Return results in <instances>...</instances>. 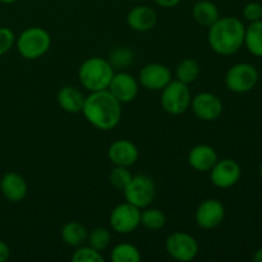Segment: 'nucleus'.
Instances as JSON below:
<instances>
[{
    "mask_svg": "<svg viewBox=\"0 0 262 262\" xmlns=\"http://www.w3.org/2000/svg\"><path fill=\"white\" fill-rule=\"evenodd\" d=\"M245 45L252 55L262 58V19L251 22L246 27Z\"/></svg>",
    "mask_w": 262,
    "mask_h": 262,
    "instance_id": "22",
    "label": "nucleus"
},
{
    "mask_svg": "<svg viewBox=\"0 0 262 262\" xmlns=\"http://www.w3.org/2000/svg\"><path fill=\"white\" fill-rule=\"evenodd\" d=\"M261 4H262V3H261Z\"/></svg>",
    "mask_w": 262,
    "mask_h": 262,
    "instance_id": "37",
    "label": "nucleus"
},
{
    "mask_svg": "<svg viewBox=\"0 0 262 262\" xmlns=\"http://www.w3.org/2000/svg\"><path fill=\"white\" fill-rule=\"evenodd\" d=\"M132 173L129 171V169L127 166H119L115 165V168L110 171V183L115 187L117 189L120 191H124L125 187L128 186V183L132 179Z\"/></svg>",
    "mask_w": 262,
    "mask_h": 262,
    "instance_id": "28",
    "label": "nucleus"
},
{
    "mask_svg": "<svg viewBox=\"0 0 262 262\" xmlns=\"http://www.w3.org/2000/svg\"><path fill=\"white\" fill-rule=\"evenodd\" d=\"M191 106L199 119L205 122H214L223 114V102L216 95L211 92H201L192 99Z\"/></svg>",
    "mask_w": 262,
    "mask_h": 262,
    "instance_id": "11",
    "label": "nucleus"
},
{
    "mask_svg": "<svg viewBox=\"0 0 262 262\" xmlns=\"http://www.w3.org/2000/svg\"><path fill=\"white\" fill-rule=\"evenodd\" d=\"M89 243L92 248L97 251H104L105 248L109 247L110 239H112V235H110V232L104 227H97L90 233L89 235Z\"/></svg>",
    "mask_w": 262,
    "mask_h": 262,
    "instance_id": "27",
    "label": "nucleus"
},
{
    "mask_svg": "<svg viewBox=\"0 0 262 262\" xmlns=\"http://www.w3.org/2000/svg\"><path fill=\"white\" fill-rule=\"evenodd\" d=\"M72 261L73 262H104V257H102L101 252L91 246H79L76 251H74L73 256H72Z\"/></svg>",
    "mask_w": 262,
    "mask_h": 262,
    "instance_id": "29",
    "label": "nucleus"
},
{
    "mask_svg": "<svg viewBox=\"0 0 262 262\" xmlns=\"http://www.w3.org/2000/svg\"><path fill=\"white\" fill-rule=\"evenodd\" d=\"M82 113L95 128L110 130L117 127L122 119V102L118 101L109 90L91 92L84 99Z\"/></svg>",
    "mask_w": 262,
    "mask_h": 262,
    "instance_id": "1",
    "label": "nucleus"
},
{
    "mask_svg": "<svg viewBox=\"0 0 262 262\" xmlns=\"http://www.w3.org/2000/svg\"><path fill=\"white\" fill-rule=\"evenodd\" d=\"M166 252L174 260L188 262L196 258L199 253V243L191 234L184 232H174L165 243Z\"/></svg>",
    "mask_w": 262,
    "mask_h": 262,
    "instance_id": "9",
    "label": "nucleus"
},
{
    "mask_svg": "<svg viewBox=\"0 0 262 262\" xmlns=\"http://www.w3.org/2000/svg\"><path fill=\"white\" fill-rule=\"evenodd\" d=\"M135 60V53L127 46H117L110 51L107 61L114 69H125Z\"/></svg>",
    "mask_w": 262,
    "mask_h": 262,
    "instance_id": "24",
    "label": "nucleus"
},
{
    "mask_svg": "<svg viewBox=\"0 0 262 262\" xmlns=\"http://www.w3.org/2000/svg\"><path fill=\"white\" fill-rule=\"evenodd\" d=\"M243 17L248 22H256L262 19V4L257 2H251L243 8Z\"/></svg>",
    "mask_w": 262,
    "mask_h": 262,
    "instance_id": "31",
    "label": "nucleus"
},
{
    "mask_svg": "<svg viewBox=\"0 0 262 262\" xmlns=\"http://www.w3.org/2000/svg\"><path fill=\"white\" fill-rule=\"evenodd\" d=\"M258 82V71L250 63H238L230 67L225 74V86L234 94H246L255 89Z\"/></svg>",
    "mask_w": 262,
    "mask_h": 262,
    "instance_id": "7",
    "label": "nucleus"
},
{
    "mask_svg": "<svg viewBox=\"0 0 262 262\" xmlns=\"http://www.w3.org/2000/svg\"><path fill=\"white\" fill-rule=\"evenodd\" d=\"M260 173H261V176H262V164H261V166H260Z\"/></svg>",
    "mask_w": 262,
    "mask_h": 262,
    "instance_id": "36",
    "label": "nucleus"
},
{
    "mask_svg": "<svg viewBox=\"0 0 262 262\" xmlns=\"http://www.w3.org/2000/svg\"><path fill=\"white\" fill-rule=\"evenodd\" d=\"M166 217L161 210L159 209H147L143 212H141V224L150 230H159L165 225Z\"/></svg>",
    "mask_w": 262,
    "mask_h": 262,
    "instance_id": "26",
    "label": "nucleus"
},
{
    "mask_svg": "<svg viewBox=\"0 0 262 262\" xmlns=\"http://www.w3.org/2000/svg\"><path fill=\"white\" fill-rule=\"evenodd\" d=\"M192 15L199 25L210 27L220 18L216 4L210 0H200L192 8Z\"/></svg>",
    "mask_w": 262,
    "mask_h": 262,
    "instance_id": "20",
    "label": "nucleus"
},
{
    "mask_svg": "<svg viewBox=\"0 0 262 262\" xmlns=\"http://www.w3.org/2000/svg\"><path fill=\"white\" fill-rule=\"evenodd\" d=\"M84 99L86 97L83 96V94L74 86H64L58 92L59 106L69 114L82 113Z\"/></svg>",
    "mask_w": 262,
    "mask_h": 262,
    "instance_id": "19",
    "label": "nucleus"
},
{
    "mask_svg": "<svg viewBox=\"0 0 262 262\" xmlns=\"http://www.w3.org/2000/svg\"><path fill=\"white\" fill-rule=\"evenodd\" d=\"M10 257V248L4 241L0 239V262H5Z\"/></svg>",
    "mask_w": 262,
    "mask_h": 262,
    "instance_id": "32",
    "label": "nucleus"
},
{
    "mask_svg": "<svg viewBox=\"0 0 262 262\" xmlns=\"http://www.w3.org/2000/svg\"><path fill=\"white\" fill-rule=\"evenodd\" d=\"M61 239L66 245L71 247H79L83 245L89 238L87 229L77 222H69L61 229Z\"/></svg>",
    "mask_w": 262,
    "mask_h": 262,
    "instance_id": "21",
    "label": "nucleus"
},
{
    "mask_svg": "<svg viewBox=\"0 0 262 262\" xmlns=\"http://www.w3.org/2000/svg\"><path fill=\"white\" fill-rule=\"evenodd\" d=\"M176 76L177 79L183 83H193L200 76V64L192 58L183 59L177 67Z\"/></svg>",
    "mask_w": 262,
    "mask_h": 262,
    "instance_id": "23",
    "label": "nucleus"
},
{
    "mask_svg": "<svg viewBox=\"0 0 262 262\" xmlns=\"http://www.w3.org/2000/svg\"><path fill=\"white\" fill-rule=\"evenodd\" d=\"M110 94L122 104L133 101L138 94V81L127 72L114 73L107 87Z\"/></svg>",
    "mask_w": 262,
    "mask_h": 262,
    "instance_id": "14",
    "label": "nucleus"
},
{
    "mask_svg": "<svg viewBox=\"0 0 262 262\" xmlns=\"http://www.w3.org/2000/svg\"><path fill=\"white\" fill-rule=\"evenodd\" d=\"M252 260L255 262H262V248L256 251L252 256Z\"/></svg>",
    "mask_w": 262,
    "mask_h": 262,
    "instance_id": "34",
    "label": "nucleus"
},
{
    "mask_svg": "<svg viewBox=\"0 0 262 262\" xmlns=\"http://www.w3.org/2000/svg\"><path fill=\"white\" fill-rule=\"evenodd\" d=\"M141 260V252L136 246L129 243H120L112 251L113 262H138Z\"/></svg>",
    "mask_w": 262,
    "mask_h": 262,
    "instance_id": "25",
    "label": "nucleus"
},
{
    "mask_svg": "<svg viewBox=\"0 0 262 262\" xmlns=\"http://www.w3.org/2000/svg\"><path fill=\"white\" fill-rule=\"evenodd\" d=\"M107 156L114 165L129 168L137 163L140 152H138L137 146L130 141L117 140L110 145L109 150H107Z\"/></svg>",
    "mask_w": 262,
    "mask_h": 262,
    "instance_id": "15",
    "label": "nucleus"
},
{
    "mask_svg": "<svg viewBox=\"0 0 262 262\" xmlns=\"http://www.w3.org/2000/svg\"><path fill=\"white\" fill-rule=\"evenodd\" d=\"M225 217V207L219 200H205L196 210V223L202 229L217 228Z\"/></svg>",
    "mask_w": 262,
    "mask_h": 262,
    "instance_id": "13",
    "label": "nucleus"
},
{
    "mask_svg": "<svg viewBox=\"0 0 262 262\" xmlns=\"http://www.w3.org/2000/svg\"><path fill=\"white\" fill-rule=\"evenodd\" d=\"M181 2L182 0H155L156 4L161 8H174Z\"/></svg>",
    "mask_w": 262,
    "mask_h": 262,
    "instance_id": "33",
    "label": "nucleus"
},
{
    "mask_svg": "<svg viewBox=\"0 0 262 262\" xmlns=\"http://www.w3.org/2000/svg\"><path fill=\"white\" fill-rule=\"evenodd\" d=\"M158 22V14L147 5H137L127 14V25L137 32H147L152 30Z\"/></svg>",
    "mask_w": 262,
    "mask_h": 262,
    "instance_id": "17",
    "label": "nucleus"
},
{
    "mask_svg": "<svg viewBox=\"0 0 262 262\" xmlns=\"http://www.w3.org/2000/svg\"><path fill=\"white\" fill-rule=\"evenodd\" d=\"M246 26L237 17L219 18L209 27L207 41L219 55H233L245 45Z\"/></svg>",
    "mask_w": 262,
    "mask_h": 262,
    "instance_id": "2",
    "label": "nucleus"
},
{
    "mask_svg": "<svg viewBox=\"0 0 262 262\" xmlns=\"http://www.w3.org/2000/svg\"><path fill=\"white\" fill-rule=\"evenodd\" d=\"M18 0H0V3L3 4H13V3H17Z\"/></svg>",
    "mask_w": 262,
    "mask_h": 262,
    "instance_id": "35",
    "label": "nucleus"
},
{
    "mask_svg": "<svg viewBox=\"0 0 262 262\" xmlns=\"http://www.w3.org/2000/svg\"><path fill=\"white\" fill-rule=\"evenodd\" d=\"M242 176L241 165L233 159L217 160L216 164L210 170L211 183L217 188H230L235 186Z\"/></svg>",
    "mask_w": 262,
    "mask_h": 262,
    "instance_id": "10",
    "label": "nucleus"
},
{
    "mask_svg": "<svg viewBox=\"0 0 262 262\" xmlns=\"http://www.w3.org/2000/svg\"><path fill=\"white\" fill-rule=\"evenodd\" d=\"M114 76V68L106 59L92 56L81 64L78 71L79 83L90 92L107 90Z\"/></svg>",
    "mask_w": 262,
    "mask_h": 262,
    "instance_id": "3",
    "label": "nucleus"
},
{
    "mask_svg": "<svg viewBox=\"0 0 262 262\" xmlns=\"http://www.w3.org/2000/svg\"><path fill=\"white\" fill-rule=\"evenodd\" d=\"M110 225L119 234H129L141 225V209L129 202L114 207L110 214Z\"/></svg>",
    "mask_w": 262,
    "mask_h": 262,
    "instance_id": "8",
    "label": "nucleus"
},
{
    "mask_svg": "<svg viewBox=\"0 0 262 262\" xmlns=\"http://www.w3.org/2000/svg\"><path fill=\"white\" fill-rule=\"evenodd\" d=\"M170 81V69L160 63L146 64L138 74V82L150 91H161Z\"/></svg>",
    "mask_w": 262,
    "mask_h": 262,
    "instance_id": "12",
    "label": "nucleus"
},
{
    "mask_svg": "<svg viewBox=\"0 0 262 262\" xmlns=\"http://www.w3.org/2000/svg\"><path fill=\"white\" fill-rule=\"evenodd\" d=\"M192 96L188 84L171 79L163 90H161V106L168 114L181 115L186 113L191 106Z\"/></svg>",
    "mask_w": 262,
    "mask_h": 262,
    "instance_id": "5",
    "label": "nucleus"
},
{
    "mask_svg": "<svg viewBox=\"0 0 262 262\" xmlns=\"http://www.w3.org/2000/svg\"><path fill=\"white\" fill-rule=\"evenodd\" d=\"M217 154L214 147L209 145H197L189 151L188 163L194 170L206 173L212 169V166L216 164Z\"/></svg>",
    "mask_w": 262,
    "mask_h": 262,
    "instance_id": "18",
    "label": "nucleus"
},
{
    "mask_svg": "<svg viewBox=\"0 0 262 262\" xmlns=\"http://www.w3.org/2000/svg\"><path fill=\"white\" fill-rule=\"evenodd\" d=\"M123 192H124L125 201L135 205L138 209H146L155 200L156 186L151 177L138 174L132 177Z\"/></svg>",
    "mask_w": 262,
    "mask_h": 262,
    "instance_id": "6",
    "label": "nucleus"
},
{
    "mask_svg": "<svg viewBox=\"0 0 262 262\" xmlns=\"http://www.w3.org/2000/svg\"><path fill=\"white\" fill-rule=\"evenodd\" d=\"M0 189L5 199L10 202H19L27 196L28 186L20 174L9 171L0 179Z\"/></svg>",
    "mask_w": 262,
    "mask_h": 262,
    "instance_id": "16",
    "label": "nucleus"
},
{
    "mask_svg": "<svg viewBox=\"0 0 262 262\" xmlns=\"http://www.w3.org/2000/svg\"><path fill=\"white\" fill-rule=\"evenodd\" d=\"M15 45L22 58L35 60L49 51L51 46V36L45 28L30 27L18 36Z\"/></svg>",
    "mask_w": 262,
    "mask_h": 262,
    "instance_id": "4",
    "label": "nucleus"
},
{
    "mask_svg": "<svg viewBox=\"0 0 262 262\" xmlns=\"http://www.w3.org/2000/svg\"><path fill=\"white\" fill-rule=\"evenodd\" d=\"M15 43V35L10 28L0 27V56L7 54Z\"/></svg>",
    "mask_w": 262,
    "mask_h": 262,
    "instance_id": "30",
    "label": "nucleus"
}]
</instances>
